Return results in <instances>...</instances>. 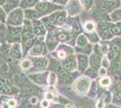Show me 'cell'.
I'll use <instances>...</instances> for the list:
<instances>
[{
	"instance_id": "7402d4cb",
	"label": "cell",
	"mask_w": 121,
	"mask_h": 108,
	"mask_svg": "<svg viewBox=\"0 0 121 108\" xmlns=\"http://www.w3.org/2000/svg\"><path fill=\"white\" fill-rule=\"evenodd\" d=\"M87 41H87L85 36L81 35L78 38V40H77V44H78L79 46H84L85 44H87Z\"/></svg>"
},
{
	"instance_id": "83f0119b",
	"label": "cell",
	"mask_w": 121,
	"mask_h": 108,
	"mask_svg": "<svg viewBox=\"0 0 121 108\" xmlns=\"http://www.w3.org/2000/svg\"><path fill=\"white\" fill-rule=\"evenodd\" d=\"M100 83L101 85H103V86H108L110 83V80H109L108 77H104V78H102L100 80Z\"/></svg>"
},
{
	"instance_id": "30bf717a",
	"label": "cell",
	"mask_w": 121,
	"mask_h": 108,
	"mask_svg": "<svg viewBox=\"0 0 121 108\" xmlns=\"http://www.w3.org/2000/svg\"><path fill=\"white\" fill-rule=\"evenodd\" d=\"M46 46L49 51H53L57 46V38L54 32H52L46 39Z\"/></svg>"
},
{
	"instance_id": "2e32d148",
	"label": "cell",
	"mask_w": 121,
	"mask_h": 108,
	"mask_svg": "<svg viewBox=\"0 0 121 108\" xmlns=\"http://www.w3.org/2000/svg\"><path fill=\"white\" fill-rule=\"evenodd\" d=\"M34 62L35 64L36 67H45L46 64H47V60H46L44 58H35L34 60Z\"/></svg>"
},
{
	"instance_id": "4fadbf2b",
	"label": "cell",
	"mask_w": 121,
	"mask_h": 108,
	"mask_svg": "<svg viewBox=\"0 0 121 108\" xmlns=\"http://www.w3.org/2000/svg\"><path fill=\"white\" fill-rule=\"evenodd\" d=\"M35 41V38H32V39H29V40H27V41H25L21 43L22 50H23V55H25V53H26L29 50H31V48L33 47Z\"/></svg>"
},
{
	"instance_id": "f6af8a7d",
	"label": "cell",
	"mask_w": 121,
	"mask_h": 108,
	"mask_svg": "<svg viewBox=\"0 0 121 108\" xmlns=\"http://www.w3.org/2000/svg\"><path fill=\"white\" fill-rule=\"evenodd\" d=\"M102 52H103V53H104V54H106V53H107V47L106 46L102 47Z\"/></svg>"
},
{
	"instance_id": "4316f807",
	"label": "cell",
	"mask_w": 121,
	"mask_h": 108,
	"mask_svg": "<svg viewBox=\"0 0 121 108\" xmlns=\"http://www.w3.org/2000/svg\"><path fill=\"white\" fill-rule=\"evenodd\" d=\"M116 5V2L115 1H107L104 5V7L106 8H110V7H113L114 5Z\"/></svg>"
},
{
	"instance_id": "9a60e30c",
	"label": "cell",
	"mask_w": 121,
	"mask_h": 108,
	"mask_svg": "<svg viewBox=\"0 0 121 108\" xmlns=\"http://www.w3.org/2000/svg\"><path fill=\"white\" fill-rule=\"evenodd\" d=\"M68 10H69V13L71 15H73V14H76L78 13L79 11V6L77 5L76 2H71L69 4V6H68Z\"/></svg>"
},
{
	"instance_id": "8fae6325",
	"label": "cell",
	"mask_w": 121,
	"mask_h": 108,
	"mask_svg": "<svg viewBox=\"0 0 121 108\" xmlns=\"http://www.w3.org/2000/svg\"><path fill=\"white\" fill-rule=\"evenodd\" d=\"M39 2V0H20L19 1V7L21 9H30L35 7V5Z\"/></svg>"
},
{
	"instance_id": "ee69618b",
	"label": "cell",
	"mask_w": 121,
	"mask_h": 108,
	"mask_svg": "<svg viewBox=\"0 0 121 108\" xmlns=\"http://www.w3.org/2000/svg\"><path fill=\"white\" fill-rule=\"evenodd\" d=\"M58 1V3H60V4H62V5H64L66 2H67V0H57Z\"/></svg>"
},
{
	"instance_id": "836d02e7",
	"label": "cell",
	"mask_w": 121,
	"mask_h": 108,
	"mask_svg": "<svg viewBox=\"0 0 121 108\" xmlns=\"http://www.w3.org/2000/svg\"><path fill=\"white\" fill-rule=\"evenodd\" d=\"M58 56L60 57V59L65 58V52H63V51H59V52H58Z\"/></svg>"
},
{
	"instance_id": "7a4b0ae2",
	"label": "cell",
	"mask_w": 121,
	"mask_h": 108,
	"mask_svg": "<svg viewBox=\"0 0 121 108\" xmlns=\"http://www.w3.org/2000/svg\"><path fill=\"white\" fill-rule=\"evenodd\" d=\"M21 34H22V26L6 25V41L8 43H21Z\"/></svg>"
},
{
	"instance_id": "4dcf8cb0",
	"label": "cell",
	"mask_w": 121,
	"mask_h": 108,
	"mask_svg": "<svg viewBox=\"0 0 121 108\" xmlns=\"http://www.w3.org/2000/svg\"><path fill=\"white\" fill-rule=\"evenodd\" d=\"M111 31H112V32L113 33H119L120 32V29L117 27V25H113V26H111Z\"/></svg>"
},
{
	"instance_id": "7c38bea8",
	"label": "cell",
	"mask_w": 121,
	"mask_h": 108,
	"mask_svg": "<svg viewBox=\"0 0 121 108\" xmlns=\"http://www.w3.org/2000/svg\"><path fill=\"white\" fill-rule=\"evenodd\" d=\"M89 85H90L89 79H87V78H81V79H80L78 81L76 87H77V89L80 92H85V91H87V89H88Z\"/></svg>"
},
{
	"instance_id": "8992f818",
	"label": "cell",
	"mask_w": 121,
	"mask_h": 108,
	"mask_svg": "<svg viewBox=\"0 0 121 108\" xmlns=\"http://www.w3.org/2000/svg\"><path fill=\"white\" fill-rule=\"evenodd\" d=\"M32 27H33L34 35L38 36V37H44L45 28H44V25L41 23L40 21H33L32 22Z\"/></svg>"
},
{
	"instance_id": "3957f363",
	"label": "cell",
	"mask_w": 121,
	"mask_h": 108,
	"mask_svg": "<svg viewBox=\"0 0 121 108\" xmlns=\"http://www.w3.org/2000/svg\"><path fill=\"white\" fill-rule=\"evenodd\" d=\"M35 38L34 32H33V27H32V22L25 20L24 24L22 26V34H21V42L27 41L29 39Z\"/></svg>"
},
{
	"instance_id": "5bb4252c",
	"label": "cell",
	"mask_w": 121,
	"mask_h": 108,
	"mask_svg": "<svg viewBox=\"0 0 121 108\" xmlns=\"http://www.w3.org/2000/svg\"><path fill=\"white\" fill-rule=\"evenodd\" d=\"M75 64L76 63H75V59H74V57H71V58L68 60V61L64 64V68H65L66 70H71V69L75 68Z\"/></svg>"
},
{
	"instance_id": "6da1fadb",
	"label": "cell",
	"mask_w": 121,
	"mask_h": 108,
	"mask_svg": "<svg viewBox=\"0 0 121 108\" xmlns=\"http://www.w3.org/2000/svg\"><path fill=\"white\" fill-rule=\"evenodd\" d=\"M24 22H25L24 10L21 9L20 7L13 10L6 15V20H5L6 25L19 27V26H23Z\"/></svg>"
},
{
	"instance_id": "ba28073f",
	"label": "cell",
	"mask_w": 121,
	"mask_h": 108,
	"mask_svg": "<svg viewBox=\"0 0 121 108\" xmlns=\"http://www.w3.org/2000/svg\"><path fill=\"white\" fill-rule=\"evenodd\" d=\"M10 55L12 57H14L16 60H20L23 57V50H22V45L19 42L16 43H13L12 46L10 48Z\"/></svg>"
},
{
	"instance_id": "7bdbcfd3",
	"label": "cell",
	"mask_w": 121,
	"mask_h": 108,
	"mask_svg": "<svg viewBox=\"0 0 121 108\" xmlns=\"http://www.w3.org/2000/svg\"><path fill=\"white\" fill-rule=\"evenodd\" d=\"M103 65H104V68H107L108 66V60H103Z\"/></svg>"
},
{
	"instance_id": "bcb514c9",
	"label": "cell",
	"mask_w": 121,
	"mask_h": 108,
	"mask_svg": "<svg viewBox=\"0 0 121 108\" xmlns=\"http://www.w3.org/2000/svg\"><path fill=\"white\" fill-rule=\"evenodd\" d=\"M31 101H32V103H33V104H36V102H37V98H36V97H33Z\"/></svg>"
},
{
	"instance_id": "ac0fdd59",
	"label": "cell",
	"mask_w": 121,
	"mask_h": 108,
	"mask_svg": "<svg viewBox=\"0 0 121 108\" xmlns=\"http://www.w3.org/2000/svg\"><path fill=\"white\" fill-rule=\"evenodd\" d=\"M99 63H100V59L99 57L98 56H92L91 59V65L93 68H98L99 66Z\"/></svg>"
},
{
	"instance_id": "44dd1931",
	"label": "cell",
	"mask_w": 121,
	"mask_h": 108,
	"mask_svg": "<svg viewBox=\"0 0 121 108\" xmlns=\"http://www.w3.org/2000/svg\"><path fill=\"white\" fill-rule=\"evenodd\" d=\"M5 20H6V14L2 8V6H0V23L5 24Z\"/></svg>"
},
{
	"instance_id": "11a10c76",
	"label": "cell",
	"mask_w": 121,
	"mask_h": 108,
	"mask_svg": "<svg viewBox=\"0 0 121 108\" xmlns=\"http://www.w3.org/2000/svg\"><path fill=\"white\" fill-rule=\"evenodd\" d=\"M0 24H1V23H0Z\"/></svg>"
},
{
	"instance_id": "52a82bcc",
	"label": "cell",
	"mask_w": 121,
	"mask_h": 108,
	"mask_svg": "<svg viewBox=\"0 0 121 108\" xmlns=\"http://www.w3.org/2000/svg\"><path fill=\"white\" fill-rule=\"evenodd\" d=\"M24 16H25V19L28 21H37L39 20L41 17H42V14H40L38 11H36L35 9H25L24 10Z\"/></svg>"
},
{
	"instance_id": "b9f144b4",
	"label": "cell",
	"mask_w": 121,
	"mask_h": 108,
	"mask_svg": "<svg viewBox=\"0 0 121 108\" xmlns=\"http://www.w3.org/2000/svg\"><path fill=\"white\" fill-rule=\"evenodd\" d=\"M7 0H0V6H3L6 3Z\"/></svg>"
},
{
	"instance_id": "f907efd6",
	"label": "cell",
	"mask_w": 121,
	"mask_h": 108,
	"mask_svg": "<svg viewBox=\"0 0 121 108\" xmlns=\"http://www.w3.org/2000/svg\"><path fill=\"white\" fill-rule=\"evenodd\" d=\"M1 45H2V44H1V42H0V48H1Z\"/></svg>"
},
{
	"instance_id": "484cf974",
	"label": "cell",
	"mask_w": 121,
	"mask_h": 108,
	"mask_svg": "<svg viewBox=\"0 0 121 108\" xmlns=\"http://www.w3.org/2000/svg\"><path fill=\"white\" fill-rule=\"evenodd\" d=\"M49 83L51 85H54L56 83V76L52 73H51L49 76Z\"/></svg>"
},
{
	"instance_id": "f1b7e54d",
	"label": "cell",
	"mask_w": 121,
	"mask_h": 108,
	"mask_svg": "<svg viewBox=\"0 0 121 108\" xmlns=\"http://www.w3.org/2000/svg\"><path fill=\"white\" fill-rule=\"evenodd\" d=\"M85 27L88 31H93V29H94V24H93L92 23H87Z\"/></svg>"
},
{
	"instance_id": "d6986e66",
	"label": "cell",
	"mask_w": 121,
	"mask_h": 108,
	"mask_svg": "<svg viewBox=\"0 0 121 108\" xmlns=\"http://www.w3.org/2000/svg\"><path fill=\"white\" fill-rule=\"evenodd\" d=\"M79 64H80V69L83 70L87 66V58L85 56H79Z\"/></svg>"
},
{
	"instance_id": "9c48e42d",
	"label": "cell",
	"mask_w": 121,
	"mask_h": 108,
	"mask_svg": "<svg viewBox=\"0 0 121 108\" xmlns=\"http://www.w3.org/2000/svg\"><path fill=\"white\" fill-rule=\"evenodd\" d=\"M18 7H19V1H15V0H7L6 3L2 6L6 15Z\"/></svg>"
},
{
	"instance_id": "f5cc1de1",
	"label": "cell",
	"mask_w": 121,
	"mask_h": 108,
	"mask_svg": "<svg viewBox=\"0 0 121 108\" xmlns=\"http://www.w3.org/2000/svg\"><path fill=\"white\" fill-rule=\"evenodd\" d=\"M57 108H62V107H57Z\"/></svg>"
},
{
	"instance_id": "277c9868",
	"label": "cell",
	"mask_w": 121,
	"mask_h": 108,
	"mask_svg": "<svg viewBox=\"0 0 121 108\" xmlns=\"http://www.w3.org/2000/svg\"><path fill=\"white\" fill-rule=\"evenodd\" d=\"M38 38H39V40L35 41L33 47L29 51V55H31V56H38V55H41L44 52L45 45L43 42V37H38Z\"/></svg>"
},
{
	"instance_id": "ab89813d",
	"label": "cell",
	"mask_w": 121,
	"mask_h": 108,
	"mask_svg": "<svg viewBox=\"0 0 121 108\" xmlns=\"http://www.w3.org/2000/svg\"><path fill=\"white\" fill-rule=\"evenodd\" d=\"M105 73H106V69L103 68H101L100 70H99V74H100L101 76H103V75H105Z\"/></svg>"
},
{
	"instance_id": "603a6c76",
	"label": "cell",
	"mask_w": 121,
	"mask_h": 108,
	"mask_svg": "<svg viewBox=\"0 0 121 108\" xmlns=\"http://www.w3.org/2000/svg\"><path fill=\"white\" fill-rule=\"evenodd\" d=\"M56 38H57V40L60 41H64L67 40V38H68V35L66 34L65 32H60V33H58L57 36H56Z\"/></svg>"
},
{
	"instance_id": "db71d44e",
	"label": "cell",
	"mask_w": 121,
	"mask_h": 108,
	"mask_svg": "<svg viewBox=\"0 0 121 108\" xmlns=\"http://www.w3.org/2000/svg\"><path fill=\"white\" fill-rule=\"evenodd\" d=\"M43 1H46V0H43Z\"/></svg>"
},
{
	"instance_id": "cb8c5ba5",
	"label": "cell",
	"mask_w": 121,
	"mask_h": 108,
	"mask_svg": "<svg viewBox=\"0 0 121 108\" xmlns=\"http://www.w3.org/2000/svg\"><path fill=\"white\" fill-rule=\"evenodd\" d=\"M73 31L76 33H79L81 32V25H80V24H79L78 21H75L74 24H73Z\"/></svg>"
},
{
	"instance_id": "74e56055",
	"label": "cell",
	"mask_w": 121,
	"mask_h": 108,
	"mask_svg": "<svg viewBox=\"0 0 121 108\" xmlns=\"http://www.w3.org/2000/svg\"><path fill=\"white\" fill-rule=\"evenodd\" d=\"M116 98H117V100H118V101H121V92H117Z\"/></svg>"
},
{
	"instance_id": "60d3db41",
	"label": "cell",
	"mask_w": 121,
	"mask_h": 108,
	"mask_svg": "<svg viewBox=\"0 0 121 108\" xmlns=\"http://www.w3.org/2000/svg\"><path fill=\"white\" fill-rule=\"evenodd\" d=\"M46 97L48 98V99H52L53 96H52L51 93H47V94H46Z\"/></svg>"
},
{
	"instance_id": "7dc6e473",
	"label": "cell",
	"mask_w": 121,
	"mask_h": 108,
	"mask_svg": "<svg viewBox=\"0 0 121 108\" xmlns=\"http://www.w3.org/2000/svg\"><path fill=\"white\" fill-rule=\"evenodd\" d=\"M117 90H118V92H121V84L117 87Z\"/></svg>"
},
{
	"instance_id": "e0dca14e",
	"label": "cell",
	"mask_w": 121,
	"mask_h": 108,
	"mask_svg": "<svg viewBox=\"0 0 121 108\" xmlns=\"http://www.w3.org/2000/svg\"><path fill=\"white\" fill-rule=\"evenodd\" d=\"M30 77H32L35 82L39 83V84H43V83L44 82V76H43V74L32 75V76H30Z\"/></svg>"
},
{
	"instance_id": "1f68e13d",
	"label": "cell",
	"mask_w": 121,
	"mask_h": 108,
	"mask_svg": "<svg viewBox=\"0 0 121 108\" xmlns=\"http://www.w3.org/2000/svg\"><path fill=\"white\" fill-rule=\"evenodd\" d=\"M99 92V88H98V86H96L95 84L92 86V88H91V93L93 94V95H96L97 93Z\"/></svg>"
},
{
	"instance_id": "681fc988",
	"label": "cell",
	"mask_w": 121,
	"mask_h": 108,
	"mask_svg": "<svg viewBox=\"0 0 121 108\" xmlns=\"http://www.w3.org/2000/svg\"><path fill=\"white\" fill-rule=\"evenodd\" d=\"M118 63H119V65L121 66V57H120V59H119V60H118Z\"/></svg>"
},
{
	"instance_id": "f35d334b",
	"label": "cell",
	"mask_w": 121,
	"mask_h": 108,
	"mask_svg": "<svg viewBox=\"0 0 121 108\" xmlns=\"http://www.w3.org/2000/svg\"><path fill=\"white\" fill-rule=\"evenodd\" d=\"M42 105H43V107H48V105H49V104L47 101H43V103H42Z\"/></svg>"
},
{
	"instance_id": "d4e9b609",
	"label": "cell",
	"mask_w": 121,
	"mask_h": 108,
	"mask_svg": "<svg viewBox=\"0 0 121 108\" xmlns=\"http://www.w3.org/2000/svg\"><path fill=\"white\" fill-rule=\"evenodd\" d=\"M0 69L1 70H6L7 69V66H6V63H5V60L0 58Z\"/></svg>"
},
{
	"instance_id": "d590c367",
	"label": "cell",
	"mask_w": 121,
	"mask_h": 108,
	"mask_svg": "<svg viewBox=\"0 0 121 108\" xmlns=\"http://www.w3.org/2000/svg\"><path fill=\"white\" fill-rule=\"evenodd\" d=\"M15 100H10V101H9V103H8V105H9V106H11V107H14V106H15Z\"/></svg>"
},
{
	"instance_id": "d6a6232c",
	"label": "cell",
	"mask_w": 121,
	"mask_h": 108,
	"mask_svg": "<svg viewBox=\"0 0 121 108\" xmlns=\"http://www.w3.org/2000/svg\"><path fill=\"white\" fill-rule=\"evenodd\" d=\"M83 4L86 6V8H88L91 5L92 2H91V0H83Z\"/></svg>"
},
{
	"instance_id": "5b68a950",
	"label": "cell",
	"mask_w": 121,
	"mask_h": 108,
	"mask_svg": "<svg viewBox=\"0 0 121 108\" xmlns=\"http://www.w3.org/2000/svg\"><path fill=\"white\" fill-rule=\"evenodd\" d=\"M57 8V5L54 4H52L46 1H43V2H38L35 6V9L36 11H38L40 14L43 15V14H47L51 11L54 10Z\"/></svg>"
},
{
	"instance_id": "8d00e7d4",
	"label": "cell",
	"mask_w": 121,
	"mask_h": 108,
	"mask_svg": "<svg viewBox=\"0 0 121 108\" xmlns=\"http://www.w3.org/2000/svg\"><path fill=\"white\" fill-rule=\"evenodd\" d=\"M103 106H104V104H103V101H102V100H99V103H98L97 107L98 108H103Z\"/></svg>"
},
{
	"instance_id": "e575fe53",
	"label": "cell",
	"mask_w": 121,
	"mask_h": 108,
	"mask_svg": "<svg viewBox=\"0 0 121 108\" xmlns=\"http://www.w3.org/2000/svg\"><path fill=\"white\" fill-rule=\"evenodd\" d=\"M102 34L104 35V37H106V38H110V37H111L110 32H109L108 31H107V30H105V31H104V32H103Z\"/></svg>"
},
{
	"instance_id": "f546056e",
	"label": "cell",
	"mask_w": 121,
	"mask_h": 108,
	"mask_svg": "<svg viewBox=\"0 0 121 108\" xmlns=\"http://www.w3.org/2000/svg\"><path fill=\"white\" fill-rule=\"evenodd\" d=\"M112 16H113V18H115V19H121V10L115 12V13L112 15Z\"/></svg>"
},
{
	"instance_id": "ffe728a7",
	"label": "cell",
	"mask_w": 121,
	"mask_h": 108,
	"mask_svg": "<svg viewBox=\"0 0 121 108\" xmlns=\"http://www.w3.org/2000/svg\"><path fill=\"white\" fill-rule=\"evenodd\" d=\"M21 67L23 69H29L32 67V61L30 60H24L23 61L21 62Z\"/></svg>"
},
{
	"instance_id": "c3c4849f",
	"label": "cell",
	"mask_w": 121,
	"mask_h": 108,
	"mask_svg": "<svg viewBox=\"0 0 121 108\" xmlns=\"http://www.w3.org/2000/svg\"><path fill=\"white\" fill-rule=\"evenodd\" d=\"M66 108H75L72 104H67V106H66Z\"/></svg>"
},
{
	"instance_id": "816d5d0a",
	"label": "cell",
	"mask_w": 121,
	"mask_h": 108,
	"mask_svg": "<svg viewBox=\"0 0 121 108\" xmlns=\"http://www.w3.org/2000/svg\"><path fill=\"white\" fill-rule=\"evenodd\" d=\"M15 1H20V0H15Z\"/></svg>"
}]
</instances>
